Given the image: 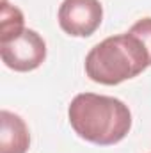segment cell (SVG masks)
<instances>
[{
	"mask_svg": "<svg viewBox=\"0 0 151 153\" xmlns=\"http://www.w3.org/2000/svg\"><path fill=\"white\" fill-rule=\"evenodd\" d=\"M150 66V57L141 41L130 32L103 39L85 57L87 76L103 85H117L141 75Z\"/></svg>",
	"mask_w": 151,
	"mask_h": 153,
	"instance_id": "cell-2",
	"label": "cell"
},
{
	"mask_svg": "<svg viewBox=\"0 0 151 153\" xmlns=\"http://www.w3.org/2000/svg\"><path fill=\"white\" fill-rule=\"evenodd\" d=\"M0 55L7 68L14 71H32L46 59V43L36 30L25 29L20 36L0 41Z\"/></svg>",
	"mask_w": 151,
	"mask_h": 153,
	"instance_id": "cell-3",
	"label": "cell"
},
{
	"mask_svg": "<svg viewBox=\"0 0 151 153\" xmlns=\"http://www.w3.org/2000/svg\"><path fill=\"white\" fill-rule=\"evenodd\" d=\"M130 34H133L135 38L141 41V45L144 46L148 57H150V66H151V18H142L137 23L132 25V29L128 30Z\"/></svg>",
	"mask_w": 151,
	"mask_h": 153,
	"instance_id": "cell-7",
	"label": "cell"
},
{
	"mask_svg": "<svg viewBox=\"0 0 151 153\" xmlns=\"http://www.w3.org/2000/svg\"><path fill=\"white\" fill-rule=\"evenodd\" d=\"M30 134L27 123L14 112H0V153H27Z\"/></svg>",
	"mask_w": 151,
	"mask_h": 153,
	"instance_id": "cell-5",
	"label": "cell"
},
{
	"mask_svg": "<svg viewBox=\"0 0 151 153\" xmlns=\"http://www.w3.org/2000/svg\"><path fill=\"white\" fill-rule=\"evenodd\" d=\"M70 125L78 137L98 146L123 141L132 128V112L126 103L112 96L80 93L68 107Z\"/></svg>",
	"mask_w": 151,
	"mask_h": 153,
	"instance_id": "cell-1",
	"label": "cell"
},
{
	"mask_svg": "<svg viewBox=\"0 0 151 153\" xmlns=\"http://www.w3.org/2000/svg\"><path fill=\"white\" fill-rule=\"evenodd\" d=\"M103 20L100 0H64L59 7V25L73 38L93 36Z\"/></svg>",
	"mask_w": 151,
	"mask_h": 153,
	"instance_id": "cell-4",
	"label": "cell"
},
{
	"mask_svg": "<svg viewBox=\"0 0 151 153\" xmlns=\"http://www.w3.org/2000/svg\"><path fill=\"white\" fill-rule=\"evenodd\" d=\"M25 30V18L23 13L7 2H2V14H0V41L16 38Z\"/></svg>",
	"mask_w": 151,
	"mask_h": 153,
	"instance_id": "cell-6",
	"label": "cell"
}]
</instances>
